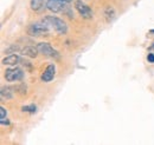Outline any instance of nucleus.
<instances>
[{
    "mask_svg": "<svg viewBox=\"0 0 154 145\" xmlns=\"http://www.w3.org/2000/svg\"><path fill=\"white\" fill-rule=\"evenodd\" d=\"M49 32H50V26L44 19L42 21H37V22L29 25V27H27V34L32 37L45 36Z\"/></svg>",
    "mask_w": 154,
    "mask_h": 145,
    "instance_id": "nucleus-1",
    "label": "nucleus"
},
{
    "mask_svg": "<svg viewBox=\"0 0 154 145\" xmlns=\"http://www.w3.org/2000/svg\"><path fill=\"white\" fill-rule=\"evenodd\" d=\"M44 20L49 24V26L51 28H54L55 32H57L58 34H66L68 25L65 24V21H63L60 18L55 17V16H48V17L44 18Z\"/></svg>",
    "mask_w": 154,
    "mask_h": 145,
    "instance_id": "nucleus-2",
    "label": "nucleus"
},
{
    "mask_svg": "<svg viewBox=\"0 0 154 145\" xmlns=\"http://www.w3.org/2000/svg\"><path fill=\"white\" fill-rule=\"evenodd\" d=\"M6 81H19L24 78V71L20 69V67H10L5 71L4 74Z\"/></svg>",
    "mask_w": 154,
    "mask_h": 145,
    "instance_id": "nucleus-3",
    "label": "nucleus"
},
{
    "mask_svg": "<svg viewBox=\"0 0 154 145\" xmlns=\"http://www.w3.org/2000/svg\"><path fill=\"white\" fill-rule=\"evenodd\" d=\"M37 47H38L39 53L46 55V57H50V58H54V59H59L58 51H56L49 43H38Z\"/></svg>",
    "mask_w": 154,
    "mask_h": 145,
    "instance_id": "nucleus-4",
    "label": "nucleus"
},
{
    "mask_svg": "<svg viewBox=\"0 0 154 145\" xmlns=\"http://www.w3.org/2000/svg\"><path fill=\"white\" fill-rule=\"evenodd\" d=\"M75 8L77 10V12L82 16V18L84 19L93 18V11H91V8L85 2H83L82 0H75Z\"/></svg>",
    "mask_w": 154,
    "mask_h": 145,
    "instance_id": "nucleus-5",
    "label": "nucleus"
},
{
    "mask_svg": "<svg viewBox=\"0 0 154 145\" xmlns=\"http://www.w3.org/2000/svg\"><path fill=\"white\" fill-rule=\"evenodd\" d=\"M66 4L68 2H64L62 0H48L46 1V8L54 13L65 12V10H68Z\"/></svg>",
    "mask_w": 154,
    "mask_h": 145,
    "instance_id": "nucleus-6",
    "label": "nucleus"
},
{
    "mask_svg": "<svg viewBox=\"0 0 154 145\" xmlns=\"http://www.w3.org/2000/svg\"><path fill=\"white\" fill-rule=\"evenodd\" d=\"M55 75H56V66H55L54 64H50V65L44 70V72L42 73L40 79H42V81H44V83H50V81L55 78Z\"/></svg>",
    "mask_w": 154,
    "mask_h": 145,
    "instance_id": "nucleus-7",
    "label": "nucleus"
},
{
    "mask_svg": "<svg viewBox=\"0 0 154 145\" xmlns=\"http://www.w3.org/2000/svg\"><path fill=\"white\" fill-rule=\"evenodd\" d=\"M103 16H104V19H106L107 22H109V24L113 22L116 19V12L115 10H114V7L110 6V5L106 6L104 7V11H103Z\"/></svg>",
    "mask_w": 154,
    "mask_h": 145,
    "instance_id": "nucleus-8",
    "label": "nucleus"
},
{
    "mask_svg": "<svg viewBox=\"0 0 154 145\" xmlns=\"http://www.w3.org/2000/svg\"><path fill=\"white\" fill-rule=\"evenodd\" d=\"M20 53L25 57H29V58H36L38 55L39 51H38V47L36 46H25L20 50Z\"/></svg>",
    "mask_w": 154,
    "mask_h": 145,
    "instance_id": "nucleus-9",
    "label": "nucleus"
},
{
    "mask_svg": "<svg viewBox=\"0 0 154 145\" xmlns=\"http://www.w3.org/2000/svg\"><path fill=\"white\" fill-rule=\"evenodd\" d=\"M14 87H11V86H1V90H0V97H1V100H8V99H12L13 98V94H14Z\"/></svg>",
    "mask_w": 154,
    "mask_h": 145,
    "instance_id": "nucleus-10",
    "label": "nucleus"
},
{
    "mask_svg": "<svg viewBox=\"0 0 154 145\" xmlns=\"http://www.w3.org/2000/svg\"><path fill=\"white\" fill-rule=\"evenodd\" d=\"M18 63H20V57L18 55H10L1 60V64L7 65V66H14Z\"/></svg>",
    "mask_w": 154,
    "mask_h": 145,
    "instance_id": "nucleus-11",
    "label": "nucleus"
},
{
    "mask_svg": "<svg viewBox=\"0 0 154 145\" xmlns=\"http://www.w3.org/2000/svg\"><path fill=\"white\" fill-rule=\"evenodd\" d=\"M45 6H46V4H45L44 0H31V1H30V7H31V10L35 11V12H40V11H43V10L45 8Z\"/></svg>",
    "mask_w": 154,
    "mask_h": 145,
    "instance_id": "nucleus-12",
    "label": "nucleus"
},
{
    "mask_svg": "<svg viewBox=\"0 0 154 145\" xmlns=\"http://www.w3.org/2000/svg\"><path fill=\"white\" fill-rule=\"evenodd\" d=\"M21 111L23 112H26V113H36L37 112V106L35 104L24 105V106H21Z\"/></svg>",
    "mask_w": 154,
    "mask_h": 145,
    "instance_id": "nucleus-13",
    "label": "nucleus"
},
{
    "mask_svg": "<svg viewBox=\"0 0 154 145\" xmlns=\"http://www.w3.org/2000/svg\"><path fill=\"white\" fill-rule=\"evenodd\" d=\"M21 49H20L18 45H16V44H12V45H10L5 51H4V53H16V52H18V51H20Z\"/></svg>",
    "mask_w": 154,
    "mask_h": 145,
    "instance_id": "nucleus-14",
    "label": "nucleus"
},
{
    "mask_svg": "<svg viewBox=\"0 0 154 145\" xmlns=\"http://www.w3.org/2000/svg\"><path fill=\"white\" fill-rule=\"evenodd\" d=\"M14 90L17 91L18 93H20V94H26V85L23 83V84H20L18 86H16Z\"/></svg>",
    "mask_w": 154,
    "mask_h": 145,
    "instance_id": "nucleus-15",
    "label": "nucleus"
},
{
    "mask_svg": "<svg viewBox=\"0 0 154 145\" xmlns=\"http://www.w3.org/2000/svg\"><path fill=\"white\" fill-rule=\"evenodd\" d=\"M20 63H21V65L24 66V67H27V70H32V65H31V63L29 61V60H26V59H20Z\"/></svg>",
    "mask_w": 154,
    "mask_h": 145,
    "instance_id": "nucleus-16",
    "label": "nucleus"
},
{
    "mask_svg": "<svg viewBox=\"0 0 154 145\" xmlns=\"http://www.w3.org/2000/svg\"><path fill=\"white\" fill-rule=\"evenodd\" d=\"M6 117H7V111H6V109L4 106H1L0 108V119H4Z\"/></svg>",
    "mask_w": 154,
    "mask_h": 145,
    "instance_id": "nucleus-17",
    "label": "nucleus"
},
{
    "mask_svg": "<svg viewBox=\"0 0 154 145\" xmlns=\"http://www.w3.org/2000/svg\"><path fill=\"white\" fill-rule=\"evenodd\" d=\"M147 60H148V63L154 64V53H148V55H147Z\"/></svg>",
    "mask_w": 154,
    "mask_h": 145,
    "instance_id": "nucleus-18",
    "label": "nucleus"
},
{
    "mask_svg": "<svg viewBox=\"0 0 154 145\" xmlns=\"http://www.w3.org/2000/svg\"><path fill=\"white\" fill-rule=\"evenodd\" d=\"M0 123H1V125H10V120L7 119V117L4 119H0Z\"/></svg>",
    "mask_w": 154,
    "mask_h": 145,
    "instance_id": "nucleus-19",
    "label": "nucleus"
},
{
    "mask_svg": "<svg viewBox=\"0 0 154 145\" xmlns=\"http://www.w3.org/2000/svg\"><path fill=\"white\" fill-rule=\"evenodd\" d=\"M62 1H64V2H70V1H72V0H62Z\"/></svg>",
    "mask_w": 154,
    "mask_h": 145,
    "instance_id": "nucleus-20",
    "label": "nucleus"
},
{
    "mask_svg": "<svg viewBox=\"0 0 154 145\" xmlns=\"http://www.w3.org/2000/svg\"><path fill=\"white\" fill-rule=\"evenodd\" d=\"M153 49H154V43H153Z\"/></svg>",
    "mask_w": 154,
    "mask_h": 145,
    "instance_id": "nucleus-21",
    "label": "nucleus"
}]
</instances>
